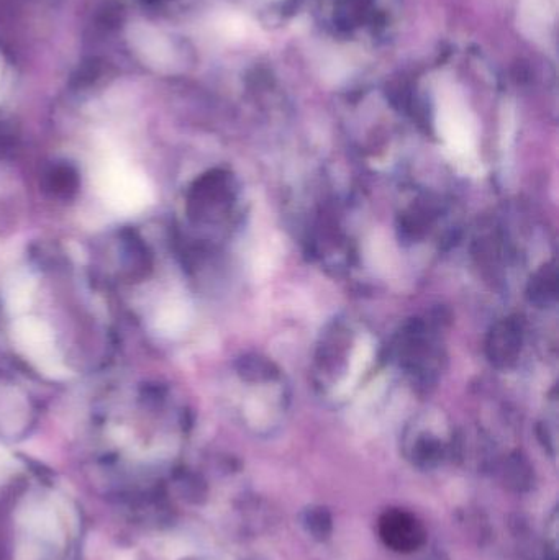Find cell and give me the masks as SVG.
I'll return each instance as SVG.
<instances>
[{
  "label": "cell",
  "instance_id": "8",
  "mask_svg": "<svg viewBox=\"0 0 559 560\" xmlns=\"http://www.w3.org/2000/svg\"><path fill=\"white\" fill-rule=\"evenodd\" d=\"M304 526L312 538L325 541L333 531L332 515L323 506H310L304 513Z\"/></svg>",
  "mask_w": 559,
  "mask_h": 560
},
{
  "label": "cell",
  "instance_id": "5",
  "mask_svg": "<svg viewBox=\"0 0 559 560\" xmlns=\"http://www.w3.org/2000/svg\"><path fill=\"white\" fill-rule=\"evenodd\" d=\"M558 0H522L520 27L530 38H543L555 23Z\"/></svg>",
  "mask_w": 559,
  "mask_h": 560
},
{
  "label": "cell",
  "instance_id": "2",
  "mask_svg": "<svg viewBox=\"0 0 559 560\" xmlns=\"http://www.w3.org/2000/svg\"><path fill=\"white\" fill-rule=\"evenodd\" d=\"M96 186L105 204L120 215L143 212L155 199L145 174L122 161H112L99 169Z\"/></svg>",
  "mask_w": 559,
  "mask_h": 560
},
{
  "label": "cell",
  "instance_id": "4",
  "mask_svg": "<svg viewBox=\"0 0 559 560\" xmlns=\"http://www.w3.org/2000/svg\"><path fill=\"white\" fill-rule=\"evenodd\" d=\"M379 534L389 549L414 552L425 544L427 533L414 515L404 510H389L379 520Z\"/></svg>",
  "mask_w": 559,
  "mask_h": 560
},
{
  "label": "cell",
  "instance_id": "7",
  "mask_svg": "<svg viewBox=\"0 0 559 560\" xmlns=\"http://www.w3.org/2000/svg\"><path fill=\"white\" fill-rule=\"evenodd\" d=\"M371 357H373V343L368 338L360 339V343L356 344L353 359H351L350 371H348L346 379L341 382L338 392L348 393L353 390L356 382L360 380L361 372H364L371 362Z\"/></svg>",
  "mask_w": 559,
  "mask_h": 560
},
{
  "label": "cell",
  "instance_id": "6",
  "mask_svg": "<svg viewBox=\"0 0 559 560\" xmlns=\"http://www.w3.org/2000/svg\"><path fill=\"white\" fill-rule=\"evenodd\" d=\"M192 308L184 299H169L161 305L156 315V328L161 335H181L191 323Z\"/></svg>",
  "mask_w": 559,
  "mask_h": 560
},
{
  "label": "cell",
  "instance_id": "1",
  "mask_svg": "<svg viewBox=\"0 0 559 560\" xmlns=\"http://www.w3.org/2000/svg\"><path fill=\"white\" fill-rule=\"evenodd\" d=\"M435 109L438 135L451 161L466 174L479 176L478 125L463 92L453 84H441Z\"/></svg>",
  "mask_w": 559,
  "mask_h": 560
},
{
  "label": "cell",
  "instance_id": "10",
  "mask_svg": "<svg viewBox=\"0 0 559 560\" xmlns=\"http://www.w3.org/2000/svg\"><path fill=\"white\" fill-rule=\"evenodd\" d=\"M99 71L100 64L97 63L96 59L86 61V63L81 64V68L78 69V76H76V81H78L79 84H82V82H91L92 79H96Z\"/></svg>",
  "mask_w": 559,
  "mask_h": 560
},
{
  "label": "cell",
  "instance_id": "3",
  "mask_svg": "<svg viewBox=\"0 0 559 560\" xmlns=\"http://www.w3.org/2000/svg\"><path fill=\"white\" fill-rule=\"evenodd\" d=\"M14 341L20 353L38 371L51 379H64L68 375V369L56 351L53 333L45 321L33 317L19 318L14 325Z\"/></svg>",
  "mask_w": 559,
  "mask_h": 560
},
{
  "label": "cell",
  "instance_id": "9",
  "mask_svg": "<svg viewBox=\"0 0 559 560\" xmlns=\"http://www.w3.org/2000/svg\"><path fill=\"white\" fill-rule=\"evenodd\" d=\"M33 280L28 276H15L7 289V305L10 310L20 313L28 307L32 299Z\"/></svg>",
  "mask_w": 559,
  "mask_h": 560
},
{
  "label": "cell",
  "instance_id": "11",
  "mask_svg": "<svg viewBox=\"0 0 559 560\" xmlns=\"http://www.w3.org/2000/svg\"><path fill=\"white\" fill-rule=\"evenodd\" d=\"M14 469V459L4 448H0V482Z\"/></svg>",
  "mask_w": 559,
  "mask_h": 560
}]
</instances>
